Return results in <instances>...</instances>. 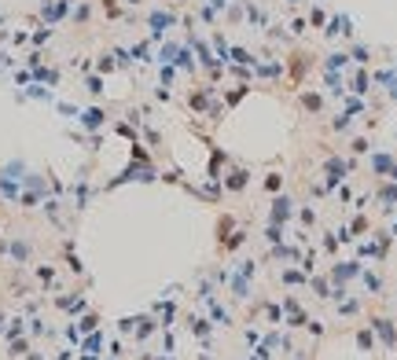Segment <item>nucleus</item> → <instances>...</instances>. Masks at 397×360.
<instances>
[{
	"instance_id": "nucleus-2",
	"label": "nucleus",
	"mask_w": 397,
	"mask_h": 360,
	"mask_svg": "<svg viewBox=\"0 0 397 360\" xmlns=\"http://www.w3.org/2000/svg\"><path fill=\"white\" fill-rule=\"evenodd\" d=\"M357 342H361V349H372V335H368V331H361V335H357Z\"/></svg>"
},
{
	"instance_id": "nucleus-1",
	"label": "nucleus",
	"mask_w": 397,
	"mask_h": 360,
	"mask_svg": "<svg viewBox=\"0 0 397 360\" xmlns=\"http://www.w3.org/2000/svg\"><path fill=\"white\" fill-rule=\"evenodd\" d=\"M375 331H379V335L386 338V346H394L397 338H394V327H390V320H375Z\"/></svg>"
}]
</instances>
